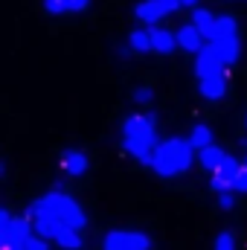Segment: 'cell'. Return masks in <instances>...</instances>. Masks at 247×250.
<instances>
[{"label": "cell", "mask_w": 247, "mask_h": 250, "mask_svg": "<svg viewBox=\"0 0 247 250\" xmlns=\"http://www.w3.org/2000/svg\"><path fill=\"white\" fill-rule=\"evenodd\" d=\"M157 117L154 114H131L123 123V148L143 166H154L157 154Z\"/></svg>", "instance_id": "obj_1"}, {"label": "cell", "mask_w": 247, "mask_h": 250, "mask_svg": "<svg viewBox=\"0 0 247 250\" xmlns=\"http://www.w3.org/2000/svg\"><path fill=\"white\" fill-rule=\"evenodd\" d=\"M26 212H29V215H50V218H59L62 224L73 227V230H82V227L87 224L82 207H79L70 195L59 192V189H53V192H47L44 198H38Z\"/></svg>", "instance_id": "obj_2"}, {"label": "cell", "mask_w": 247, "mask_h": 250, "mask_svg": "<svg viewBox=\"0 0 247 250\" xmlns=\"http://www.w3.org/2000/svg\"><path fill=\"white\" fill-rule=\"evenodd\" d=\"M192 157H195V146L189 143V137H172L166 143L157 146V154H154V172L163 175V178H175V175H184L186 169L192 166Z\"/></svg>", "instance_id": "obj_3"}, {"label": "cell", "mask_w": 247, "mask_h": 250, "mask_svg": "<svg viewBox=\"0 0 247 250\" xmlns=\"http://www.w3.org/2000/svg\"><path fill=\"white\" fill-rule=\"evenodd\" d=\"M151 239L145 233H134V230H114L105 236L102 250H148Z\"/></svg>", "instance_id": "obj_4"}, {"label": "cell", "mask_w": 247, "mask_h": 250, "mask_svg": "<svg viewBox=\"0 0 247 250\" xmlns=\"http://www.w3.org/2000/svg\"><path fill=\"white\" fill-rule=\"evenodd\" d=\"M227 67L221 64V59L215 56V50L206 44L201 53H198V62H195V73H198V79H206V76H215V73H224Z\"/></svg>", "instance_id": "obj_5"}, {"label": "cell", "mask_w": 247, "mask_h": 250, "mask_svg": "<svg viewBox=\"0 0 247 250\" xmlns=\"http://www.w3.org/2000/svg\"><path fill=\"white\" fill-rule=\"evenodd\" d=\"M198 87H201V96H204V99L218 102V99H224V93H227V73H215V76L198 79Z\"/></svg>", "instance_id": "obj_6"}, {"label": "cell", "mask_w": 247, "mask_h": 250, "mask_svg": "<svg viewBox=\"0 0 247 250\" xmlns=\"http://www.w3.org/2000/svg\"><path fill=\"white\" fill-rule=\"evenodd\" d=\"M26 215H29V212H26ZM29 218H32V227H35V236H41V239H47V242H50V239L56 242V239L62 236V230L67 227L59 218H50V215H29Z\"/></svg>", "instance_id": "obj_7"}, {"label": "cell", "mask_w": 247, "mask_h": 250, "mask_svg": "<svg viewBox=\"0 0 247 250\" xmlns=\"http://www.w3.org/2000/svg\"><path fill=\"white\" fill-rule=\"evenodd\" d=\"M209 47L215 50V56L221 59L224 67H233V64L239 62V53H242V47H239V38H221V41H209Z\"/></svg>", "instance_id": "obj_8"}, {"label": "cell", "mask_w": 247, "mask_h": 250, "mask_svg": "<svg viewBox=\"0 0 247 250\" xmlns=\"http://www.w3.org/2000/svg\"><path fill=\"white\" fill-rule=\"evenodd\" d=\"M206 38L195 29V23H186V26H181L178 29V47L181 50H186V53H201L206 44H204Z\"/></svg>", "instance_id": "obj_9"}, {"label": "cell", "mask_w": 247, "mask_h": 250, "mask_svg": "<svg viewBox=\"0 0 247 250\" xmlns=\"http://www.w3.org/2000/svg\"><path fill=\"white\" fill-rule=\"evenodd\" d=\"M175 47H178V32H169V29H151V53H163V56H169Z\"/></svg>", "instance_id": "obj_10"}, {"label": "cell", "mask_w": 247, "mask_h": 250, "mask_svg": "<svg viewBox=\"0 0 247 250\" xmlns=\"http://www.w3.org/2000/svg\"><path fill=\"white\" fill-rule=\"evenodd\" d=\"M134 15H137V21H140V23H157L160 18H166V12H163L160 0H143V3H137Z\"/></svg>", "instance_id": "obj_11"}, {"label": "cell", "mask_w": 247, "mask_h": 250, "mask_svg": "<svg viewBox=\"0 0 247 250\" xmlns=\"http://www.w3.org/2000/svg\"><path fill=\"white\" fill-rule=\"evenodd\" d=\"M62 169L70 172V175H84V172H87V157H84V151L67 148L62 154Z\"/></svg>", "instance_id": "obj_12"}, {"label": "cell", "mask_w": 247, "mask_h": 250, "mask_svg": "<svg viewBox=\"0 0 247 250\" xmlns=\"http://www.w3.org/2000/svg\"><path fill=\"white\" fill-rule=\"evenodd\" d=\"M236 18H230V15H221V18H215V26H212V32H209V38L206 41H221V38H236Z\"/></svg>", "instance_id": "obj_13"}, {"label": "cell", "mask_w": 247, "mask_h": 250, "mask_svg": "<svg viewBox=\"0 0 247 250\" xmlns=\"http://www.w3.org/2000/svg\"><path fill=\"white\" fill-rule=\"evenodd\" d=\"M90 0H44V9L50 15H64V12H84Z\"/></svg>", "instance_id": "obj_14"}, {"label": "cell", "mask_w": 247, "mask_h": 250, "mask_svg": "<svg viewBox=\"0 0 247 250\" xmlns=\"http://www.w3.org/2000/svg\"><path fill=\"white\" fill-rule=\"evenodd\" d=\"M198 157H201V166H204V169L218 172V169H221V163H224V157H227V151H224V148H218V146H209V148L198 151Z\"/></svg>", "instance_id": "obj_15"}, {"label": "cell", "mask_w": 247, "mask_h": 250, "mask_svg": "<svg viewBox=\"0 0 247 250\" xmlns=\"http://www.w3.org/2000/svg\"><path fill=\"white\" fill-rule=\"evenodd\" d=\"M131 53H151V29H134L128 35Z\"/></svg>", "instance_id": "obj_16"}, {"label": "cell", "mask_w": 247, "mask_h": 250, "mask_svg": "<svg viewBox=\"0 0 247 250\" xmlns=\"http://www.w3.org/2000/svg\"><path fill=\"white\" fill-rule=\"evenodd\" d=\"M189 143L195 146V151H204V148H209L212 146V131H209V125L198 123L192 128V134H189Z\"/></svg>", "instance_id": "obj_17"}, {"label": "cell", "mask_w": 247, "mask_h": 250, "mask_svg": "<svg viewBox=\"0 0 247 250\" xmlns=\"http://www.w3.org/2000/svg\"><path fill=\"white\" fill-rule=\"evenodd\" d=\"M192 23H195V29H198L204 38H209V32H212V26H215V15H212L209 9H195Z\"/></svg>", "instance_id": "obj_18"}, {"label": "cell", "mask_w": 247, "mask_h": 250, "mask_svg": "<svg viewBox=\"0 0 247 250\" xmlns=\"http://www.w3.org/2000/svg\"><path fill=\"white\" fill-rule=\"evenodd\" d=\"M56 242H59L64 250H82V248H84V239H82V233H79V230H73V227H64L62 236H59Z\"/></svg>", "instance_id": "obj_19"}, {"label": "cell", "mask_w": 247, "mask_h": 250, "mask_svg": "<svg viewBox=\"0 0 247 250\" xmlns=\"http://www.w3.org/2000/svg\"><path fill=\"white\" fill-rule=\"evenodd\" d=\"M209 189H212V192H230V189H233V181H227L224 175L212 172V181H209Z\"/></svg>", "instance_id": "obj_20"}, {"label": "cell", "mask_w": 247, "mask_h": 250, "mask_svg": "<svg viewBox=\"0 0 247 250\" xmlns=\"http://www.w3.org/2000/svg\"><path fill=\"white\" fill-rule=\"evenodd\" d=\"M215 250H236V239H233V233H218V239H215Z\"/></svg>", "instance_id": "obj_21"}, {"label": "cell", "mask_w": 247, "mask_h": 250, "mask_svg": "<svg viewBox=\"0 0 247 250\" xmlns=\"http://www.w3.org/2000/svg\"><path fill=\"white\" fill-rule=\"evenodd\" d=\"M218 207H221L224 212H230V209L236 207V198H233V189H230V192H218Z\"/></svg>", "instance_id": "obj_22"}, {"label": "cell", "mask_w": 247, "mask_h": 250, "mask_svg": "<svg viewBox=\"0 0 247 250\" xmlns=\"http://www.w3.org/2000/svg\"><path fill=\"white\" fill-rule=\"evenodd\" d=\"M23 250H50V242H47V239H41V236H29Z\"/></svg>", "instance_id": "obj_23"}, {"label": "cell", "mask_w": 247, "mask_h": 250, "mask_svg": "<svg viewBox=\"0 0 247 250\" xmlns=\"http://www.w3.org/2000/svg\"><path fill=\"white\" fill-rule=\"evenodd\" d=\"M151 99H154L151 87H137V90H134V102H140V105H148Z\"/></svg>", "instance_id": "obj_24"}, {"label": "cell", "mask_w": 247, "mask_h": 250, "mask_svg": "<svg viewBox=\"0 0 247 250\" xmlns=\"http://www.w3.org/2000/svg\"><path fill=\"white\" fill-rule=\"evenodd\" d=\"M233 192H247V166L242 163V172L236 175V181H233Z\"/></svg>", "instance_id": "obj_25"}, {"label": "cell", "mask_w": 247, "mask_h": 250, "mask_svg": "<svg viewBox=\"0 0 247 250\" xmlns=\"http://www.w3.org/2000/svg\"><path fill=\"white\" fill-rule=\"evenodd\" d=\"M160 6H163V12H166V15H172V12H178V9H181V0H160Z\"/></svg>", "instance_id": "obj_26"}, {"label": "cell", "mask_w": 247, "mask_h": 250, "mask_svg": "<svg viewBox=\"0 0 247 250\" xmlns=\"http://www.w3.org/2000/svg\"><path fill=\"white\" fill-rule=\"evenodd\" d=\"M181 6H186V9H198V0H181Z\"/></svg>", "instance_id": "obj_27"}, {"label": "cell", "mask_w": 247, "mask_h": 250, "mask_svg": "<svg viewBox=\"0 0 247 250\" xmlns=\"http://www.w3.org/2000/svg\"><path fill=\"white\" fill-rule=\"evenodd\" d=\"M0 250H23L21 245H0Z\"/></svg>", "instance_id": "obj_28"}, {"label": "cell", "mask_w": 247, "mask_h": 250, "mask_svg": "<svg viewBox=\"0 0 247 250\" xmlns=\"http://www.w3.org/2000/svg\"><path fill=\"white\" fill-rule=\"evenodd\" d=\"M245 128H247V117H245Z\"/></svg>", "instance_id": "obj_29"}, {"label": "cell", "mask_w": 247, "mask_h": 250, "mask_svg": "<svg viewBox=\"0 0 247 250\" xmlns=\"http://www.w3.org/2000/svg\"><path fill=\"white\" fill-rule=\"evenodd\" d=\"M245 166H247V157H245Z\"/></svg>", "instance_id": "obj_30"}]
</instances>
